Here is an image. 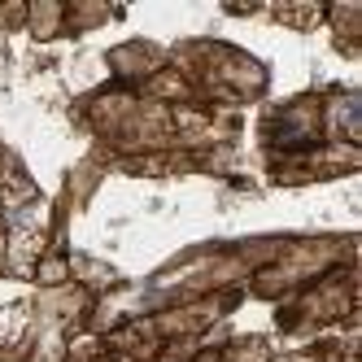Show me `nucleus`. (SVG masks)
I'll return each mask as SVG.
<instances>
[{
	"mask_svg": "<svg viewBox=\"0 0 362 362\" xmlns=\"http://www.w3.org/2000/svg\"><path fill=\"white\" fill-rule=\"evenodd\" d=\"M271 354H275V345L267 332H245L223 345V362H267Z\"/></svg>",
	"mask_w": 362,
	"mask_h": 362,
	"instance_id": "nucleus-18",
	"label": "nucleus"
},
{
	"mask_svg": "<svg viewBox=\"0 0 362 362\" xmlns=\"http://www.w3.org/2000/svg\"><path fill=\"white\" fill-rule=\"evenodd\" d=\"M66 22V0H35L27 5V35L35 44H57Z\"/></svg>",
	"mask_w": 362,
	"mask_h": 362,
	"instance_id": "nucleus-17",
	"label": "nucleus"
},
{
	"mask_svg": "<svg viewBox=\"0 0 362 362\" xmlns=\"http://www.w3.org/2000/svg\"><path fill=\"white\" fill-rule=\"evenodd\" d=\"M323 13H327V5H315V0H279V5H267V18L279 22V27H288V31H297V35L319 31Z\"/></svg>",
	"mask_w": 362,
	"mask_h": 362,
	"instance_id": "nucleus-16",
	"label": "nucleus"
},
{
	"mask_svg": "<svg viewBox=\"0 0 362 362\" xmlns=\"http://www.w3.org/2000/svg\"><path fill=\"white\" fill-rule=\"evenodd\" d=\"M323 136H327V144L362 148V88H354V83L323 88Z\"/></svg>",
	"mask_w": 362,
	"mask_h": 362,
	"instance_id": "nucleus-10",
	"label": "nucleus"
},
{
	"mask_svg": "<svg viewBox=\"0 0 362 362\" xmlns=\"http://www.w3.org/2000/svg\"><path fill=\"white\" fill-rule=\"evenodd\" d=\"M253 136H257V153L262 158H284V153H305V148L327 144L323 88H305V92H293L284 100L262 105V114L253 122Z\"/></svg>",
	"mask_w": 362,
	"mask_h": 362,
	"instance_id": "nucleus-6",
	"label": "nucleus"
},
{
	"mask_svg": "<svg viewBox=\"0 0 362 362\" xmlns=\"http://www.w3.org/2000/svg\"><path fill=\"white\" fill-rule=\"evenodd\" d=\"M0 279H5V245H0Z\"/></svg>",
	"mask_w": 362,
	"mask_h": 362,
	"instance_id": "nucleus-24",
	"label": "nucleus"
},
{
	"mask_svg": "<svg viewBox=\"0 0 362 362\" xmlns=\"http://www.w3.org/2000/svg\"><path fill=\"white\" fill-rule=\"evenodd\" d=\"M105 66H110V83L136 92V88H144L158 70H166L170 57H166V44L136 35V40H122V44L105 48Z\"/></svg>",
	"mask_w": 362,
	"mask_h": 362,
	"instance_id": "nucleus-9",
	"label": "nucleus"
},
{
	"mask_svg": "<svg viewBox=\"0 0 362 362\" xmlns=\"http://www.w3.org/2000/svg\"><path fill=\"white\" fill-rule=\"evenodd\" d=\"M5 148H9V144H5V136H0V153H5Z\"/></svg>",
	"mask_w": 362,
	"mask_h": 362,
	"instance_id": "nucleus-26",
	"label": "nucleus"
},
{
	"mask_svg": "<svg viewBox=\"0 0 362 362\" xmlns=\"http://www.w3.org/2000/svg\"><path fill=\"white\" fill-rule=\"evenodd\" d=\"M323 22L332 31L336 53H341L345 62H358L362 57V5H327Z\"/></svg>",
	"mask_w": 362,
	"mask_h": 362,
	"instance_id": "nucleus-15",
	"label": "nucleus"
},
{
	"mask_svg": "<svg viewBox=\"0 0 362 362\" xmlns=\"http://www.w3.org/2000/svg\"><path fill=\"white\" fill-rule=\"evenodd\" d=\"M0 231H5V214H0Z\"/></svg>",
	"mask_w": 362,
	"mask_h": 362,
	"instance_id": "nucleus-27",
	"label": "nucleus"
},
{
	"mask_svg": "<svg viewBox=\"0 0 362 362\" xmlns=\"http://www.w3.org/2000/svg\"><path fill=\"white\" fill-rule=\"evenodd\" d=\"M114 362H136V358H118V354H114Z\"/></svg>",
	"mask_w": 362,
	"mask_h": 362,
	"instance_id": "nucleus-25",
	"label": "nucleus"
},
{
	"mask_svg": "<svg viewBox=\"0 0 362 362\" xmlns=\"http://www.w3.org/2000/svg\"><path fill=\"white\" fill-rule=\"evenodd\" d=\"M105 175H110V166H105V158L100 153H83L79 162H74L70 170H66V179H62V192L53 197V205L66 214V218H74V214H83L88 210V201L96 197V188L105 184Z\"/></svg>",
	"mask_w": 362,
	"mask_h": 362,
	"instance_id": "nucleus-11",
	"label": "nucleus"
},
{
	"mask_svg": "<svg viewBox=\"0 0 362 362\" xmlns=\"http://www.w3.org/2000/svg\"><path fill=\"white\" fill-rule=\"evenodd\" d=\"M31 284L35 288H62V284H70V253H44L35 262Z\"/></svg>",
	"mask_w": 362,
	"mask_h": 362,
	"instance_id": "nucleus-19",
	"label": "nucleus"
},
{
	"mask_svg": "<svg viewBox=\"0 0 362 362\" xmlns=\"http://www.w3.org/2000/svg\"><path fill=\"white\" fill-rule=\"evenodd\" d=\"M70 122L92 140V153H100L105 166L118 158H144V153L179 148L170 105H158V100H148L132 88H118V83H100L83 92L70 105Z\"/></svg>",
	"mask_w": 362,
	"mask_h": 362,
	"instance_id": "nucleus-1",
	"label": "nucleus"
},
{
	"mask_svg": "<svg viewBox=\"0 0 362 362\" xmlns=\"http://www.w3.org/2000/svg\"><path fill=\"white\" fill-rule=\"evenodd\" d=\"M27 315H31V305L27 301H9V305H0V349H9L22 327H27Z\"/></svg>",
	"mask_w": 362,
	"mask_h": 362,
	"instance_id": "nucleus-20",
	"label": "nucleus"
},
{
	"mask_svg": "<svg viewBox=\"0 0 362 362\" xmlns=\"http://www.w3.org/2000/svg\"><path fill=\"white\" fill-rule=\"evenodd\" d=\"M70 284H79V288L92 293L96 301L132 288V279H127L114 262H105V257H96V253H83V249H70Z\"/></svg>",
	"mask_w": 362,
	"mask_h": 362,
	"instance_id": "nucleus-12",
	"label": "nucleus"
},
{
	"mask_svg": "<svg viewBox=\"0 0 362 362\" xmlns=\"http://www.w3.org/2000/svg\"><path fill=\"white\" fill-rule=\"evenodd\" d=\"M349 323H358V262L332 267L305 288L275 301V332L284 341H315Z\"/></svg>",
	"mask_w": 362,
	"mask_h": 362,
	"instance_id": "nucleus-4",
	"label": "nucleus"
},
{
	"mask_svg": "<svg viewBox=\"0 0 362 362\" xmlns=\"http://www.w3.org/2000/svg\"><path fill=\"white\" fill-rule=\"evenodd\" d=\"M341 262H358V236L354 231H319V236H288L271 262L262 271H253L245 284V297L253 301H284L288 293L305 288L310 279H319L323 271L341 267Z\"/></svg>",
	"mask_w": 362,
	"mask_h": 362,
	"instance_id": "nucleus-5",
	"label": "nucleus"
},
{
	"mask_svg": "<svg viewBox=\"0 0 362 362\" xmlns=\"http://www.w3.org/2000/svg\"><path fill=\"white\" fill-rule=\"evenodd\" d=\"M0 245H5V279L31 284L35 262L53 245V197H40L31 205H22V210L5 214Z\"/></svg>",
	"mask_w": 362,
	"mask_h": 362,
	"instance_id": "nucleus-8",
	"label": "nucleus"
},
{
	"mask_svg": "<svg viewBox=\"0 0 362 362\" xmlns=\"http://www.w3.org/2000/svg\"><path fill=\"white\" fill-rule=\"evenodd\" d=\"M40 197L44 192L35 184L31 166L22 162V153L5 148V153H0V214H13V210H22V205H31Z\"/></svg>",
	"mask_w": 362,
	"mask_h": 362,
	"instance_id": "nucleus-13",
	"label": "nucleus"
},
{
	"mask_svg": "<svg viewBox=\"0 0 362 362\" xmlns=\"http://www.w3.org/2000/svg\"><path fill=\"white\" fill-rule=\"evenodd\" d=\"M27 305V327L9 349H0V362H66V349L74 336H83L96 297L79 284H62V288H35Z\"/></svg>",
	"mask_w": 362,
	"mask_h": 362,
	"instance_id": "nucleus-3",
	"label": "nucleus"
},
{
	"mask_svg": "<svg viewBox=\"0 0 362 362\" xmlns=\"http://www.w3.org/2000/svg\"><path fill=\"white\" fill-rule=\"evenodd\" d=\"M127 9L114 5H100V0H66V22H62V40H83L110 22H122Z\"/></svg>",
	"mask_w": 362,
	"mask_h": 362,
	"instance_id": "nucleus-14",
	"label": "nucleus"
},
{
	"mask_svg": "<svg viewBox=\"0 0 362 362\" xmlns=\"http://www.w3.org/2000/svg\"><path fill=\"white\" fill-rule=\"evenodd\" d=\"M227 18H267V5H223Z\"/></svg>",
	"mask_w": 362,
	"mask_h": 362,
	"instance_id": "nucleus-22",
	"label": "nucleus"
},
{
	"mask_svg": "<svg viewBox=\"0 0 362 362\" xmlns=\"http://www.w3.org/2000/svg\"><path fill=\"white\" fill-rule=\"evenodd\" d=\"M267 362H301V354H297V349H288V354H271Z\"/></svg>",
	"mask_w": 362,
	"mask_h": 362,
	"instance_id": "nucleus-23",
	"label": "nucleus"
},
{
	"mask_svg": "<svg viewBox=\"0 0 362 362\" xmlns=\"http://www.w3.org/2000/svg\"><path fill=\"white\" fill-rule=\"evenodd\" d=\"M166 57L188 79V88L201 105L245 114V105H257V100H267V92H271V66L262 57H253L240 44L210 40V35H188V40L166 44Z\"/></svg>",
	"mask_w": 362,
	"mask_h": 362,
	"instance_id": "nucleus-2",
	"label": "nucleus"
},
{
	"mask_svg": "<svg viewBox=\"0 0 362 362\" xmlns=\"http://www.w3.org/2000/svg\"><path fill=\"white\" fill-rule=\"evenodd\" d=\"M0 35H27V0H0Z\"/></svg>",
	"mask_w": 362,
	"mask_h": 362,
	"instance_id": "nucleus-21",
	"label": "nucleus"
},
{
	"mask_svg": "<svg viewBox=\"0 0 362 362\" xmlns=\"http://www.w3.org/2000/svg\"><path fill=\"white\" fill-rule=\"evenodd\" d=\"M362 170V148L345 144H319L305 153H284V158H262V175L271 188H310V184H332Z\"/></svg>",
	"mask_w": 362,
	"mask_h": 362,
	"instance_id": "nucleus-7",
	"label": "nucleus"
}]
</instances>
